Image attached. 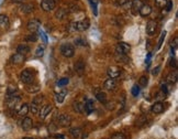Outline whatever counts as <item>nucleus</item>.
Here are the masks:
<instances>
[{
    "mask_svg": "<svg viewBox=\"0 0 178 139\" xmlns=\"http://www.w3.org/2000/svg\"><path fill=\"white\" fill-rule=\"evenodd\" d=\"M68 83H69V79H68V77H63V79L57 81L58 86H65V85H67Z\"/></svg>",
    "mask_w": 178,
    "mask_h": 139,
    "instance_id": "obj_35",
    "label": "nucleus"
},
{
    "mask_svg": "<svg viewBox=\"0 0 178 139\" xmlns=\"http://www.w3.org/2000/svg\"><path fill=\"white\" fill-rule=\"evenodd\" d=\"M20 80L23 84H26V85H30V84H33L34 83V74L33 72L26 68L24 71H22L20 75Z\"/></svg>",
    "mask_w": 178,
    "mask_h": 139,
    "instance_id": "obj_1",
    "label": "nucleus"
},
{
    "mask_svg": "<svg viewBox=\"0 0 178 139\" xmlns=\"http://www.w3.org/2000/svg\"><path fill=\"white\" fill-rule=\"evenodd\" d=\"M156 29H157V23L154 20H149L147 22V25H146V33L149 35H154L155 32H156Z\"/></svg>",
    "mask_w": 178,
    "mask_h": 139,
    "instance_id": "obj_9",
    "label": "nucleus"
},
{
    "mask_svg": "<svg viewBox=\"0 0 178 139\" xmlns=\"http://www.w3.org/2000/svg\"><path fill=\"white\" fill-rule=\"evenodd\" d=\"M55 6H56L55 0H42L41 1V8L46 12L52 11L53 9H55Z\"/></svg>",
    "mask_w": 178,
    "mask_h": 139,
    "instance_id": "obj_6",
    "label": "nucleus"
},
{
    "mask_svg": "<svg viewBox=\"0 0 178 139\" xmlns=\"http://www.w3.org/2000/svg\"><path fill=\"white\" fill-rule=\"evenodd\" d=\"M24 61H25V55L20 54V53H18V52L11 56V62H12L13 64H21V63H23Z\"/></svg>",
    "mask_w": 178,
    "mask_h": 139,
    "instance_id": "obj_16",
    "label": "nucleus"
},
{
    "mask_svg": "<svg viewBox=\"0 0 178 139\" xmlns=\"http://www.w3.org/2000/svg\"><path fill=\"white\" fill-rule=\"evenodd\" d=\"M75 71H76V73L79 76L83 75L84 73H85V62L81 61V60H79L78 62H76V64H75Z\"/></svg>",
    "mask_w": 178,
    "mask_h": 139,
    "instance_id": "obj_15",
    "label": "nucleus"
},
{
    "mask_svg": "<svg viewBox=\"0 0 178 139\" xmlns=\"http://www.w3.org/2000/svg\"><path fill=\"white\" fill-rule=\"evenodd\" d=\"M71 12H75V11H77L78 10V8H77V6L76 4H71Z\"/></svg>",
    "mask_w": 178,
    "mask_h": 139,
    "instance_id": "obj_53",
    "label": "nucleus"
},
{
    "mask_svg": "<svg viewBox=\"0 0 178 139\" xmlns=\"http://www.w3.org/2000/svg\"><path fill=\"white\" fill-rule=\"evenodd\" d=\"M71 122V117L69 115L67 114H63L58 117V124L61 125L62 127H67L69 126Z\"/></svg>",
    "mask_w": 178,
    "mask_h": 139,
    "instance_id": "obj_7",
    "label": "nucleus"
},
{
    "mask_svg": "<svg viewBox=\"0 0 178 139\" xmlns=\"http://www.w3.org/2000/svg\"><path fill=\"white\" fill-rule=\"evenodd\" d=\"M131 92H132V95L133 96L137 97L139 94H140V86L139 85H133L132 89H131Z\"/></svg>",
    "mask_w": 178,
    "mask_h": 139,
    "instance_id": "obj_38",
    "label": "nucleus"
},
{
    "mask_svg": "<svg viewBox=\"0 0 178 139\" xmlns=\"http://www.w3.org/2000/svg\"><path fill=\"white\" fill-rule=\"evenodd\" d=\"M116 60L117 61H120V62H124V63H127L129 61V59L127 58L125 54H118V53H116Z\"/></svg>",
    "mask_w": 178,
    "mask_h": 139,
    "instance_id": "obj_32",
    "label": "nucleus"
},
{
    "mask_svg": "<svg viewBox=\"0 0 178 139\" xmlns=\"http://www.w3.org/2000/svg\"><path fill=\"white\" fill-rule=\"evenodd\" d=\"M40 34H41V35H42V38L44 39V42L47 43V38H46V34L44 33L43 31H41V30H40Z\"/></svg>",
    "mask_w": 178,
    "mask_h": 139,
    "instance_id": "obj_52",
    "label": "nucleus"
},
{
    "mask_svg": "<svg viewBox=\"0 0 178 139\" xmlns=\"http://www.w3.org/2000/svg\"><path fill=\"white\" fill-rule=\"evenodd\" d=\"M71 135L74 137V138H79L80 135H81V129L76 127V128H71Z\"/></svg>",
    "mask_w": 178,
    "mask_h": 139,
    "instance_id": "obj_28",
    "label": "nucleus"
},
{
    "mask_svg": "<svg viewBox=\"0 0 178 139\" xmlns=\"http://www.w3.org/2000/svg\"><path fill=\"white\" fill-rule=\"evenodd\" d=\"M167 0H155V4L158 8H165Z\"/></svg>",
    "mask_w": 178,
    "mask_h": 139,
    "instance_id": "obj_39",
    "label": "nucleus"
},
{
    "mask_svg": "<svg viewBox=\"0 0 178 139\" xmlns=\"http://www.w3.org/2000/svg\"><path fill=\"white\" fill-rule=\"evenodd\" d=\"M61 53L65 58H73L75 55V48L69 43H65L61 46Z\"/></svg>",
    "mask_w": 178,
    "mask_h": 139,
    "instance_id": "obj_3",
    "label": "nucleus"
},
{
    "mask_svg": "<svg viewBox=\"0 0 178 139\" xmlns=\"http://www.w3.org/2000/svg\"><path fill=\"white\" fill-rule=\"evenodd\" d=\"M128 1H129V0H117L116 4H118V6H123V4H125Z\"/></svg>",
    "mask_w": 178,
    "mask_h": 139,
    "instance_id": "obj_49",
    "label": "nucleus"
},
{
    "mask_svg": "<svg viewBox=\"0 0 178 139\" xmlns=\"http://www.w3.org/2000/svg\"><path fill=\"white\" fill-rule=\"evenodd\" d=\"M75 44L76 45H78V46H83V45H86V41L85 40H83V39H80V38H78V39H75Z\"/></svg>",
    "mask_w": 178,
    "mask_h": 139,
    "instance_id": "obj_42",
    "label": "nucleus"
},
{
    "mask_svg": "<svg viewBox=\"0 0 178 139\" xmlns=\"http://www.w3.org/2000/svg\"><path fill=\"white\" fill-rule=\"evenodd\" d=\"M139 13L141 14L142 17H147V16H149L152 13V7L146 4H142L140 9H139Z\"/></svg>",
    "mask_w": 178,
    "mask_h": 139,
    "instance_id": "obj_10",
    "label": "nucleus"
},
{
    "mask_svg": "<svg viewBox=\"0 0 178 139\" xmlns=\"http://www.w3.org/2000/svg\"><path fill=\"white\" fill-rule=\"evenodd\" d=\"M165 95L166 94H164V93L162 92H158L157 94H156V97H155V98H156V101L157 102H161L162 99H164V98H165Z\"/></svg>",
    "mask_w": 178,
    "mask_h": 139,
    "instance_id": "obj_43",
    "label": "nucleus"
},
{
    "mask_svg": "<svg viewBox=\"0 0 178 139\" xmlns=\"http://www.w3.org/2000/svg\"><path fill=\"white\" fill-rule=\"evenodd\" d=\"M117 86V82L114 79H108L106 82L104 83V89H106L107 91H113V89H116Z\"/></svg>",
    "mask_w": 178,
    "mask_h": 139,
    "instance_id": "obj_13",
    "label": "nucleus"
},
{
    "mask_svg": "<svg viewBox=\"0 0 178 139\" xmlns=\"http://www.w3.org/2000/svg\"><path fill=\"white\" fill-rule=\"evenodd\" d=\"M131 50V45L125 42H119L116 46V53L118 54H128Z\"/></svg>",
    "mask_w": 178,
    "mask_h": 139,
    "instance_id": "obj_5",
    "label": "nucleus"
},
{
    "mask_svg": "<svg viewBox=\"0 0 178 139\" xmlns=\"http://www.w3.org/2000/svg\"><path fill=\"white\" fill-rule=\"evenodd\" d=\"M159 70H161V66H156V68H155L153 70L152 74H153V75H157L158 72H159Z\"/></svg>",
    "mask_w": 178,
    "mask_h": 139,
    "instance_id": "obj_50",
    "label": "nucleus"
},
{
    "mask_svg": "<svg viewBox=\"0 0 178 139\" xmlns=\"http://www.w3.org/2000/svg\"><path fill=\"white\" fill-rule=\"evenodd\" d=\"M149 84V79L147 76H141L140 80H139V86H142V87H146Z\"/></svg>",
    "mask_w": 178,
    "mask_h": 139,
    "instance_id": "obj_29",
    "label": "nucleus"
},
{
    "mask_svg": "<svg viewBox=\"0 0 178 139\" xmlns=\"http://www.w3.org/2000/svg\"><path fill=\"white\" fill-rule=\"evenodd\" d=\"M166 80H167V82H168V83H170V84H175V83L177 82V80H178V72H177V70L170 72L169 74L167 75V77H166Z\"/></svg>",
    "mask_w": 178,
    "mask_h": 139,
    "instance_id": "obj_18",
    "label": "nucleus"
},
{
    "mask_svg": "<svg viewBox=\"0 0 178 139\" xmlns=\"http://www.w3.org/2000/svg\"><path fill=\"white\" fill-rule=\"evenodd\" d=\"M21 10L23 13H31L34 10V6L31 4H23L21 6Z\"/></svg>",
    "mask_w": 178,
    "mask_h": 139,
    "instance_id": "obj_22",
    "label": "nucleus"
},
{
    "mask_svg": "<svg viewBox=\"0 0 178 139\" xmlns=\"http://www.w3.org/2000/svg\"><path fill=\"white\" fill-rule=\"evenodd\" d=\"M145 122H146V118H145V116H142V117L140 118V120L137 122V125L141 126V125H143V124H145Z\"/></svg>",
    "mask_w": 178,
    "mask_h": 139,
    "instance_id": "obj_46",
    "label": "nucleus"
},
{
    "mask_svg": "<svg viewBox=\"0 0 178 139\" xmlns=\"http://www.w3.org/2000/svg\"><path fill=\"white\" fill-rule=\"evenodd\" d=\"M28 113H29V105H28V104H23V105L20 107V109L18 110V115H19L20 117H24Z\"/></svg>",
    "mask_w": 178,
    "mask_h": 139,
    "instance_id": "obj_23",
    "label": "nucleus"
},
{
    "mask_svg": "<svg viewBox=\"0 0 178 139\" xmlns=\"http://www.w3.org/2000/svg\"><path fill=\"white\" fill-rule=\"evenodd\" d=\"M97 99L100 102V103H102V104H106L107 103V94L104 92H100V93H97Z\"/></svg>",
    "mask_w": 178,
    "mask_h": 139,
    "instance_id": "obj_27",
    "label": "nucleus"
},
{
    "mask_svg": "<svg viewBox=\"0 0 178 139\" xmlns=\"http://www.w3.org/2000/svg\"><path fill=\"white\" fill-rule=\"evenodd\" d=\"M10 25V21H9L8 16L6 14H0V27L4 29H8Z\"/></svg>",
    "mask_w": 178,
    "mask_h": 139,
    "instance_id": "obj_19",
    "label": "nucleus"
},
{
    "mask_svg": "<svg viewBox=\"0 0 178 139\" xmlns=\"http://www.w3.org/2000/svg\"><path fill=\"white\" fill-rule=\"evenodd\" d=\"M161 91L164 93V94H167V93H168V87H167V85H166V84L162 85V86H161Z\"/></svg>",
    "mask_w": 178,
    "mask_h": 139,
    "instance_id": "obj_47",
    "label": "nucleus"
},
{
    "mask_svg": "<svg viewBox=\"0 0 178 139\" xmlns=\"http://www.w3.org/2000/svg\"><path fill=\"white\" fill-rule=\"evenodd\" d=\"M17 93V87L13 86V85H9L8 86V89H7V94L8 95H13Z\"/></svg>",
    "mask_w": 178,
    "mask_h": 139,
    "instance_id": "obj_37",
    "label": "nucleus"
},
{
    "mask_svg": "<svg viewBox=\"0 0 178 139\" xmlns=\"http://www.w3.org/2000/svg\"><path fill=\"white\" fill-rule=\"evenodd\" d=\"M73 107H74L75 112H77V113H85V105L81 104V103L75 102L73 104Z\"/></svg>",
    "mask_w": 178,
    "mask_h": 139,
    "instance_id": "obj_24",
    "label": "nucleus"
},
{
    "mask_svg": "<svg viewBox=\"0 0 178 139\" xmlns=\"http://www.w3.org/2000/svg\"><path fill=\"white\" fill-rule=\"evenodd\" d=\"M151 58H152V54L149 53V54H147V59H146V64H147V66H149V63H151Z\"/></svg>",
    "mask_w": 178,
    "mask_h": 139,
    "instance_id": "obj_54",
    "label": "nucleus"
},
{
    "mask_svg": "<svg viewBox=\"0 0 178 139\" xmlns=\"http://www.w3.org/2000/svg\"><path fill=\"white\" fill-rule=\"evenodd\" d=\"M12 2H14V4H21V2H23L24 0H11Z\"/></svg>",
    "mask_w": 178,
    "mask_h": 139,
    "instance_id": "obj_56",
    "label": "nucleus"
},
{
    "mask_svg": "<svg viewBox=\"0 0 178 139\" xmlns=\"http://www.w3.org/2000/svg\"><path fill=\"white\" fill-rule=\"evenodd\" d=\"M29 110H31V113H32V114H39L40 108H39V105H36V104L32 103V104L29 106Z\"/></svg>",
    "mask_w": 178,
    "mask_h": 139,
    "instance_id": "obj_31",
    "label": "nucleus"
},
{
    "mask_svg": "<svg viewBox=\"0 0 178 139\" xmlns=\"http://www.w3.org/2000/svg\"><path fill=\"white\" fill-rule=\"evenodd\" d=\"M84 105H85V112L87 114H90L91 112L95 109V103L92 99H86V103Z\"/></svg>",
    "mask_w": 178,
    "mask_h": 139,
    "instance_id": "obj_20",
    "label": "nucleus"
},
{
    "mask_svg": "<svg viewBox=\"0 0 178 139\" xmlns=\"http://www.w3.org/2000/svg\"><path fill=\"white\" fill-rule=\"evenodd\" d=\"M169 62H170V63H169L170 66H173V68H176V65H177V64H176V60H175V59H170Z\"/></svg>",
    "mask_w": 178,
    "mask_h": 139,
    "instance_id": "obj_51",
    "label": "nucleus"
},
{
    "mask_svg": "<svg viewBox=\"0 0 178 139\" xmlns=\"http://www.w3.org/2000/svg\"><path fill=\"white\" fill-rule=\"evenodd\" d=\"M23 139H33V138H30V137H25V138H23Z\"/></svg>",
    "mask_w": 178,
    "mask_h": 139,
    "instance_id": "obj_57",
    "label": "nucleus"
},
{
    "mask_svg": "<svg viewBox=\"0 0 178 139\" xmlns=\"http://www.w3.org/2000/svg\"><path fill=\"white\" fill-rule=\"evenodd\" d=\"M52 108H53V105H51V104H46V105H44L41 108V110L39 112V114H40V117H41L42 119H44V118H45L46 116H47V115L51 113Z\"/></svg>",
    "mask_w": 178,
    "mask_h": 139,
    "instance_id": "obj_12",
    "label": "nucleus"
},
{
    "mask_svg": "<svg viewBox=\"0 0 178 139\" xmlns=\"http://www.w3.org/2000/svg\"><path fill=\"white\" fill-rule=\"evenodd\" d=\"M152 112L154 114H161L164 112V104L162 102H156L153 106H152Z\"/></svg>",
    "mask_w": 178,
    "mask_h": 139,
    "instance_id": "obj_17",
    "label": "nucleus"
},
{
    "mask_svg": "<svg viewBox=\"0 0 178 139\" xmlns=\"http://www.w3.org/2000/svg\"><path fill=\"white\" fill-rule=\"evenodd\" d=\"M107 73L110 79H114V80H116V79H118V77L120 76L121 70L118 68V66H110V68H108Z\"/></svg>",
    "mask_w": 178,
    "mask_h": 139,
    "instance_id": "obj_8",
    "label": "nucleus"
},
{
    "mask_svg": "<svg viewBox=\"0 0 178 139\" xmlns=\"http://www.w3.org/2000/svg\"><path fill=\"white\" fill-rule=\"evenodd\" d=\"M113 105H114V103H111V104H107V108H108V109H112V108H113Z\"/></svg>",
    "mask_w": 178,
    "mask_h": 139,
    "instance_id": "obj_55",
    "label": "nucleus"
},
{
    "mask_svg": "<svg viewBox=\"0 0 178 139\" xmlns=\"http://www.w3.org/2000/svg\"><path fill=\"white\" fill-rule=\"evenodd\" d=\"M67 94V89H63V92L61 93H57L56 95H55V97H56V102L57 103H63L64 102V99H65V96H66Z\"/></svg>",
    "mask_w": 178,
    "mask_h": 139,
    "instance_id": "obj_26",
    "label": "nucleus"
},
{
    "mask_svg": "<svg viewBox=\"0 0 178 139\" xmlns=\"http://www.w3.org/2000/svg\"><path fill=\"white\" fill-rule=\"evenodd\" d=\"M165 8H166V10H167V11H170V10L173 9V2H172V0H167Z\"/></svg>",
    "mask_w": 178,
    "mask_h": 139,
    "instance_id": "obj_45",
    "label": "nucleus"
},
{
    "mask_svg": "<svg viewBox=\"0 0 178 139\" xmlns=\"http://www.w3.org/2000/svg\"><path fill=\"white\" fill-rule=\"evenodd\" d=\"M43 53H44V49L41 48V46H39L36 49V51H35V55L36 56H43Z\"/></svg>",
    "mask_w": 178,
    "mask_h": 139,
    "instance_id": "obj_44",
    "label": "nucleus"
},
{
    "mask_svg": "<svg viewBox=\"0 0 178 139\" xmlns=\"http://www.w3.org/2000/svg\"><path fill=\"white\" fill-rule=\"evenodd\" d=\"M43 101H44V97H43V95H39V96L34 97L33 102H32V103H34V104H36V105L40 106L42 103H43Z\"/></svg>",
    "mask_w": 178,
    "mask_h": 139,
    "instance_id": "obj_34",
    "label": "nucleus"
},
{
    "mask_svg": "<svg viewBox=\"0 0 178 139\" xmlns=\"http://www.w3.org/2000/svg\"><path fill=\"white\" fill-rule=\"evenodd\" d=\"M71 28H73V30H75V31L83 32V31H86L90 27V22H89L88 19H85V20H81V21L73 22V23H71Z\"/></svg>",
    "mask_w": 178,
    "mask_h": 139,
    "instance_id": "obj_2",
    "label": "nucleus"
},
{
    "mask_svg": "<svg viewBox=\"0 0 178 139\" xmlns=\"http://www.w3.org/2000/svg\"><path fill=\"white\" fill-rule=\"evenodd\" d=\"M17 52L18 53H20V54H28L30 52V46L26 45V44H20V45L17 48Z\"/></svg>",
    "mask_w": 178,
    "mask_h": 139,
    "instance_id": "obj_21",
    "label": "nucleus"
},
{
    "mask_svg": "<svg viewBox=\"0 0 178 139\" xmlns=\"http://www.w3.org/2000/svg\"><path fill=\"white\" fill-rule=\"evenodd\" d=\"M37 38H39V37H37V34L35 33V32H32V33L29 34V35L25 38V40H26V41H29V42H36Z\"/></svg>",
    "mask_w": 178,
    "mask_h": 139,
    "instance_id": "obj_30",
    "label": "nucleus"
},
{
    "mask_svg": "<svg viewBox=\"0 0 178 139\" xmlns=\"http://www.w3.org/2000/svg\"><path fill=\"white\" fill-rule=\"evenodd\" d=\"M111 139H127V138H125V136L122 133H116V134L112 135Z\"/></svg>",
    "mask_w": 178,
    "mask_h": 139,
    "instance_id": "obj_41",
    "label": "nucleus"
},
{
    "mask_svg": "<svg viewBox=\"0 0 178 139\" xmlns=\"http://www.w3.org/2000/svg\"><path fill=\"white\" fill-rule=\"evenodd\" d=\"M89 2L91 4V8H92V12L95 16H97V4H98V1L97 0H89Z\"/></svg>",
    "mask_w": 178,
    "mask_h": 139,
    "instance_id": "obj_36",
    "label": "nucleus"
},
{
    "mask_svg": "<svg viewBox=\"0 0 178 139\" xmlns=\"http://www.w3.org/2000/svg\"><path fill=\"white\" fill-rule=\"evenodd\" d=\"M40 91V85H33L30 84V86L28 87V92L30 93H36Z\"/></svg>",
    "mask_w": 178,
    "mask_h": 139,
    "instance_id": "obj_33",
    "label": "nucleus"
},
{
    "mask_svg": "<svg viewBox=\"0 0 178 139\" xmlns=\"http://www.w3.org/2000/svg\"><path fill=\"white\" fill-rule=\"evenodd\" d=\"M166 37V31H163L161 34V37H159V40H158V44H157V50L158 49H161L162 44H163V41H164V39Z\"/></svg>",
    "mask_w": 178,
    "mask_h": 139,
    "instance_id": "obj_40",
    "label": "nucleus"
},
{
    "mask_svg": "<svg viewBox=\"0 0 178 139\" xmlns=\"http://www.w3.org/2000/svg\"><path fill=\"white\" fill-rule=\"evenodd\" d=\"M21 101V97L16 95V94H13V95H8L7 97V101H6V104L8 106L9 108H11V109H14L16 108V106L20 103Z\"/></svg>",
    "mask_w": 178,
    "mask_h": 139,
    "instance_id": "obj_4",
    "label": "nucleus"
},
{
    "mask_svg": "<svg viewBox=\"0 0 178 139\" xmlns=\"http://www.w3.org/2000/svg\"><path fill=\"white\" fill-rule=\"evenodd\" d=\"M33 126V122H32V119L30 117H24V119L22 120V124H21V127H22V129L25 131L30 130L31 128Z\"/></svg>",
    "mask_w": 178,
    "mask_h": 139,
    "instance_id": "obj_14",
    "label": "nucleus"
},
{
    "mask_svg": "<svg viewBox=\"0 0 178 139\" xmlns=\"http://www.w3.org/2000/svg\"><path fill=\"white\" fill-rule=\"evenodd\" d=\"M177 44H178V38L176 37V38L174 39V41L172 42V49H176V48H177Z\"/></svg>",
    "mask_w": 178,
    "mask_h": 139,
    "instance_id": "obj_48",
    "label": "nucleus"
},
{
    "mask_svg": "<svg viewBox=\"0 0 178 139\" xmlns=\"http://www.w3.org/2000/svg\"><path fill=\"white\" fill-rule=\"evenodd\" d=\"M40 27H41V23L36 19H32L28 23V30H29L30 32H36Z\"/></svg>",
    "mask_w": 178,
    "mask_h": 139,
    "instance_id": "obj_11",
    "label": "nucleus"
},
{
    "mask_svg": "<svg viewBox=\"0 0 178 139\" xmlns=\"http://www.w3.org/2000/svg\"><path fill=\"white\" fill-rule=\"evenodd\" d=\"M67 13H68V11H67L66 9L61 8L55 12V17L57 18V19H64L67 16Z\"/></svg>",
    "mask_w": 178,
    "mask_h": 139,
    "instance_id": "obj_25",
    "label": "nucleus"
}]
</instances>
